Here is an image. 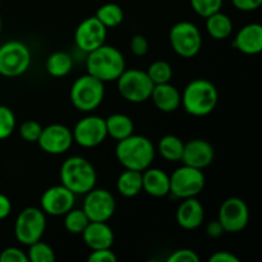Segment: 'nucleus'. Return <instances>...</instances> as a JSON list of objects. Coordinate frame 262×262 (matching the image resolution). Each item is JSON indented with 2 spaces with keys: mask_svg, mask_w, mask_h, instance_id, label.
Listing matches in <instances>:
<instances>
[{
  "mask_svg": "<svg viewBox=\"0 0 262 262\" xmlns=\"http://www.w3.org/2000/svg\"><path fill=\"white\" fill-rule=\"evenodd\" d=\"M10 211H12V202L5 194L0 193V220L9 216Z\"/></svg>",
  "mask_w": 262,
  "mask_h": 262,
  "instance_id": "42",
  "label": "nucleus"
},
{
  "mask_svg": "<svg viewBox=\"0 0 262 262\" xmlns=\"http://www.w3.org/2000/svg\"><path fill=\"white\" fill-rule=\"evenodd\" d=\"M169 41L173 50L182 58H193L202 48V36L199 27L188 20H182L171 27Z\"/></svg>",
  "mask_w": 262,
  "mask_h": 262,
  "instance_id": "9",
  "label": "nucleus"
},
{
  "mask_svg": "<svg viewBox=\"0 0 262 262\" xmlns=\"http://www.w3.org/2000/svg\"><path fill=\"white\" fill-rule=\"evenodd\" d=\"M42 127L36 120H26L19 125V136L26 142H37Z\"/></svg>",
  "mask_w": 262,
  "mask_h": 262,
  "instance_id": "34",
  "label": "nucleus"
},
{
  "mask_svg": "<svg viewBox=\"0 0 262 262\" xmlns=\"http://www.w3.org/2000/svg\"><path fill=\"white\" fill-rule=\"evenodd\" d=\"M28 247H30V250H28V253H27L28 261L31 262L55 261V252H54V250L49 245L41 242V239L37 241V242L32 243V245H30Z\"/></svg>",
  "mask_w": 262,
  "mask_h": 262,
  "instance_id": "31",
  "label": "nucleus"
},
{
  "mask_svg": "<svg viewBox=\"0 0 262 262\" xmlns=\"http://www.w3.org/2000/svg\"><path fill=\"white\" fill-rule=\"evenodd\" d=\"M41 150L50 155H60L67 152L73 143V135L69 128L63 124H50L42 128L37 140Z\"/></svg>",
  "mask_w": 262,
  "mask_h": 262,
  "instance_id": "16",
  "label": "nucleus"
},
{
  "mask_svg": "<svg viewBox=\"0 0 262 262\" xmlns=\"http://www.w3.org/2000/svg\"><path fill=\"white\" fill-rule=\"evenodd\" d=\"M15 129V115L8 106L0 105V141L9 137Z\"/></svg>",
  "mask_w": 262,
  "mask_h": 262,
  "instance_id": "32",
  "label": "nucleus"
},
{
  "mask_svg": "<svg viewBox=\"0 0 262 262\" xmlns=\"http://www.w3.org/2000/svg\"><path fill=\"white\" fill-rule=\"evenodd\" d=\"M2 28H3V23H2V17H0V33H2Z\"/></svg>",
  "mask_w": 262,
  "mask_h": 262,
  "instance_id": "43",
  "label": "nucleus"
},
{
  "mask_svg": "<svg viewBox=\"0 0 262 262\" xmlns=\"http://www.w3.org/2000/svg\"><path fill=\"white\" fill-rule=\"evenodd\" d=\"M46 229V214L38 207H26L18 214L14 235L19 243L30 246L42 238Z\"/></svg>",
  "mask_w": 262,
  "mask_h": 262,
  "instance_id": "8",
  "label": "nucleus"
},
{
  "mask_svg": "<svg viewBox=\"0 0 262 262\" xmlns=\"http://www.w3.org/2000/svg\"><path fill=\"white\" fill-rule=\"evenodd\" d=\"M142 191L152 197H164L170 193V179L164 170L147 168L142 171Z\"/></svg>",
  "mask_w": 262,
  "mask_h": 262,
  "instance_id": "22",
  "label": "nucleus"
},
{
  "mask_svg": "<svg viewBox=\"0 0 262 262\" xmlns=\"http://www.w3.org/2000/svg\"><path fill=\"white\" fill-rule=\"evenodd\" d=\"M81 235L91 251L112 248L114 242V233L106 222H90Z\"/></svg>",
  "mask_w": 262,
  "mask_h": 262,
  "instance_id": "19",
  "label": "nucleus"
},
{
  "mask_svg": "<svg viewBox=\"0 0 262 262\" xmlns=\"http://www.w3.org/2000/svg\"><path fill=\"white\" fill-rule=\"evenodd\" d=\"M86 66L87 73L105 83L117 81L125 69V59L117 48L104 43L89 53Z\"/></svg>",
  "mask_w": 262,
  "mask_h": 262,
  "instance_id": "2",
  "label": "nucleus"
},
{
  "mask_svg": "<svg viewBox=\"0 0 262 262\" xmlns=\"http://www.w3.org/2000/svg\"><path fill=\"white\" fill-rule=\"evenodd\" d=\"M224 229H223L222 224L219 223V220H214V222H210L206 227V234L210 238H219L224 234Z\"/></svg>",
  "mask_w": 262,
  "mask_h": 262,
  "instance_id": "41",
  "label": "nucleus"
},
{
  "mask_svg": "<svg viewBox=\"0 0 262 262\" xmlns=\"http://www.w3.org/2000/svg\"><path fill=\"white\" fill-rule=\"evenodd\" d=\"M117 189L124 197L137 196L142 191V171L125 169L118 177Z\"/></svg>",
  "mask_w": 262,
  "mask_h": 262,
  "instance_id": "25",
  "label": "nucleus"
},
{
  "mask_svg": "<svg viewBox=\"0 0 262 262\" xmlns=\"http://www.w3.org/2000/svg\"><path fill=\"white\" fill-rule=\"evenodd\" d=\"M107 28L96 17H89L82 20L74 33L76 45L84 53H91L99 46L104 45Z\"/></svg>",
  "mask_w": 262,
  "mask_h": 262,
  "instance_id": "15",
  "label": "nucleus"
},
{
  "mask_svg": "<svg viewBox=\"0 0 262 262\" xmlns=\"http://www.w3.org/2000/svg\"><path fill=\"white\" fill-rule=\"evenodd\" d=\"M117 81L118 90L123 99L133 104L147 101L155 86L146 71L140 69H124Z\"/></svg>",
  "mask_w": 262,
  "mask_h": 262,
  "instance_id": "6",
  "label": "nucleus"
},
{
  "mask_svg": "<svg viewBox=\"0 0 262 262\" xmlns=\"http://www.w3.org/2000/svg\"><path fill=\"white\" fill-rule=\"evenodd\" d=\"M181 105L193 117H205L215 110L219 94L212 82L197 78L189 82L181 95Z\"/></svg>",
  "mask_w": 262,
  "mask_h": 262,
  "instance_id": "3",
  "label": "nucleus"
},
{
  "mask_svg": "<svg viewBox=\"0 0 262 262\" xmlns=\"http://www.w3.org/2000/svg\"><path fill=\"white\" fill-rule=\"evenodd\" d=\"M27 253L17 247H8L0 253V262H27Z\"/></svg>",
  "mask_w": 262,
  "mask_h": 262,
  "instance_id": "35",
  "label": "nucleus"
},
{
  "mask_svg": "<svg viewBox=\"0 0 262 262\" xmlns=\"http://www.w3.org/2000/svg\"><path fill=\"white\" fill-rule=\"evenodd\" d=\"M146 73L148 74L154 84H161L170 82L173 77V68L165 60H156L147 68Z\"/></svg>",
  "mask_w": 262,
  "mask_h": 262,
  "instance_id": "30",
  "label": "nucleus"
},
{
  "mask_svg": "<svg viewBox=\"0 0 262 262\" xmlns=\"http://www.w3.org/2000/svg\"><path fill=\"white\" fill-rule=\"evenodd\" d=\"M199 255L189 248H181L171 253L168 257V262H197Z\"/></svg>",
  "mask_w": 262,
  "mask_h": 262,
  "instance_id": "36",
  "label": "nucleus"
},
{
  "mask_svg": "<svg viewBox=\"0 0 262 262\" xmlns=\"http://www.w3.org/2000/svg\"><path fill=\"white\" fill-rule=\"evenodd\" d=\"M232 3L238 10L252 12V10L258 9L261 7L262 0H232Z\"/></svg>",
  "mask_w": 262,
  "mask_h": 262,
  "instance_id": "39",
  "label": "nucleus"
},
{
  "mask_svg": "<svg viewBox=\"0 0 262 262\" xmlns=\"http://www.w3.org/2000/svg\"><path fill=\"white\" fill-rule=\"evenodd\" d=\"M115 199L104 188H92L84 197L82 210L90 222H107L114 215Z\"/></svg>",
  "mask_w": 262,
  "mask_h": 262,
  "instance_id": "13",
  "label": "nucleus"
},
{
  "mask_svg": "<svg viewBox=\"0 0 262 262\" xmlns=\"http://www.w3.org/2000/svg\"><path fill=\"white\" fill-rule=\"evenodd\" d=\"M130 51H132L136 56L146 55L148 51L147 38L143 35H140V33L133 36V37L130 38Z\"/></svg>",
  "mask_w": 262,
  "mask_h": 262,
  "instance_id": "37",
  "label": "nucleus"
},
{
  "mask_svg": "<svg viewBox=\"0 0 262 262\" xmlns=\"http://www.w3.org/2000/svg\"><path fill=\"white\" fill-rule=\"evenodd\" d=\"M217 220L225 233H239L247 227L250 210L247 204L239 197L225 200L219 209Z\"/></svg>",
  "mask_w": 262,
  "mask_h": 262,
  "instance_id": "11",
  "label": "nucleus"
},
{
  "mask_svg": "<svg viewBox=\"0 0 262 262\" xmlns=\"http://www.w3.org/2000/svg\"><path fill=\"white\" fill-rule=\"evenodd\" d=\"M177 223L186 230L197 229L205 219V210L196 197L184 199L176 212Z\"/></svg>",
  "mask_w": 262,
  "mask_h": 262,
  "instance_id": "18",
  "label": "nucleus"
},
{
  "mask_svg": "<svg viewBox=\"0 0 262 262\" xmlns=\"http://www.w3.org/2000/svg\"><path fill=\"white\" fill-rule=\"evenodd\" d=\"M72 135H73V142H77L82 147H96L101 145L107 137L105 119L96 115L82 118L74 125Z\"/></svg>",
  "mask_w": 262,
  "mask_h": 262,
  "instance_id": "12",
  "label": "nucleus"
},
{
  "mask_svg": "<svg viewBox=\"0 0 262 262\" xmlns=\"http://www.w3.org/2000/svg\"><path fill=\"white\" fill-rule=\"evenodd\" d=\"M170 179V193L178 199L196 197L205 187V176L201 169L184 165L176 169L169 176Z\"/></svg>",
  "mask_w": 262,
  "mask_h": 262,
  "instance_id": "10",
  "label": "nucleus"
},
{
  "mask_svg": "<svg viewBox=\"0 0 262 262\" xmlns=\"http://www.w3.org/2000/svg\"><path fill=\"white\" fill-rule=\"evenodd\" d=\"M0 2H2V0H0Z\"/></svg>",
  "mask_w": 262,
  "mask_h": 262,
  "instance_id": "44",
  "label": "nucleus"
},
{
  "mask_svg": "<svg viewBox=\"0 0 262 262\" xmlns=\"http://www.w3.org/2000/svg\"><path fill=\"white\" fill-rule=\"evenodd\" d=\"M76 194L63 184L53 186L46 189L41 196L40 209L50 216H63L74 207Z\"/></svg>",
  "mask_w": 262,
  "mask_h": 262,
  "instance_id": "14",
  "label": "nucleus"
},
{
  "mask_svg": "<svg viewBox=\"0 0 262 262\" xmlns=\"http://www.w3.org/2000/svg\"><path fill=\"white\" fill-rule=\"evenodd\" d=\"M158 148L163 159H165L166 161H171V163H177V161L182 160L184 142L177 136L166 135L160 140Z\"/></svg>",
  "mask_w": 262,
  "mask_h": 262,
  "instance_id": "27",
  "label": "nucleus"
},
{
  "mask_svg": "<svg viewBox=\"0 0 262 262\" xmlns=\"http://www.w3.org/2000/svg\"><path fill=\"white\" fill-rule=\"evenodd\" d=\"M89 261L92 262H115L117 256L112 248H101V250H92L90 253Z\"/></svg>",
  "mask_w": 262,
  "mask_h": 262,
  "instance_id": "38",
  "label": "nucleus"
},
{
  "mask_svg": "<svg viewBox=\"0 0 262 262\" xmlns=\"http://www.w3.org/2000/svg\"><path fill=\"white\" fill-rule=\"evenodd\" d=\"M234 46L241 53L255 55L262 50V26L260 23H248L239 30L234 40Z\"/></svg>",
  "mask_w": 262,
  "mask_h": 262,
  "instance_id": "20",
  "label": "nucleus"
},
{
  "mask_svg": "<svg viewBox=\"0 0 262 262\" xmlns=\"http://www.w3.org/2000/svg\"><path fill=\"white\" fill-rule=\"evenodd\" d=\"M95 17L102 23L106 28L118 27L124 19V13L123 9L115 3H107V4L101 5L97 9Z\"/></svg>",
  "mask_w": 262,
  "mask_h": 262,
  "instance_id": "28",
  "label": "nucleus"
},
{
  "mask_svg": "<svg viewBox=\"0 0 262 262\" xmlns=\"http://www.w3.org/2000/svg\"><path fill=\"white\" fill-rule=\"evenodd\" d=\"M104 96V82L89 73L76 79L71 87V101L79 112H94L101 105Z\"/></svg>",
  "mask_w": 262,
  "mask_h": 262,
  "instance_id": "5",
  "label": "nucleus"
},
{
  "mask_svg": "<svg viewBox=\"0 0 262 262\" xmlns=\"http://www.w3.org/2000/svg\"><path fill=\"white\" fill-rule=\"evenodd\" d=\"M223 2L224 0H191V5L197 14L206 18L219 12L223 7Z\"/></svg>",
  "mask_w": 262,
  "mask_h": 262,
  "instance_id": "33",
  "label": "nucleus"
},
{
  "mask_svg": "<svg viewBox=\"0 0 262 262\" xmlns=\"http://www.w3.org/2000/svg\"><path fill=\"white\" fill-rule=\"evenodd\" d=\"M105 125H106L107 136H110L115 141L124 140L135 132V124L132 119L128 115L120 114V113L109 115L105 119Z\"/></svg>",
  "mask_w": 262,
  "mask_h": 262,
  "instance_id": "23",
  "label": "nucleus"
},
{
  "mask_svg": "<svg viewBox=\"0 0 262 262\" xmlns=\"http://www.w3.org/2000/svg\"><path fill=\"white\" fill-rule=\"evenodd\" d=\"M215 150L210 142L201 138H194L184 143L182 163L196 169H205L214 161Z\"/></svg>",
  "mask_w": 262,
  "mask_h": 262,
  "instance_id": "17",
  "label": "nucleus"
},
{
  "mask_svg": "<svg viewBox=\"0 0 262 262\" xmlns=\"http://www.w3.org/2000/svg\"><path fill=\"white\" fill-rule=\"evenodd\" d=\"M150 99L152 100L155 106L160 112L173 113L181 106L182 97L178 89L170 84V82H168V83L155 84Z\"/></svg>",
  "mask_w": 262,
  "mask_h": 262,
  "instance_id": "21",
  "label": "nucleus"
},
{
  "mask_svg": "<svg viewBox=\"0 0 262 262\" xmlns=\"http://www.w3.org/2000/svg\"><path fill=\"white\" fill-rule=\"evenodd\" d=\"M210 262H239V258L228 251H217L210 256Z\"/></svg>",
  "mask_w": 262,
  "mask_h": 262,
  "instance_id": "40",
  "label": "nucleus"
},
{
  "mask_svg": "<svg viewBox=\"0 0 262 262\" xmlns=\"http://www.w3.org/2000/svg\"><path fill=\"white\" fill-rule=\"evenodd\" d=\"M64 216V228L72 234H82L90 223L89 217L82 209H72Z\"/></svg>",
  "mask_w": 262,
  "mask_h": 262,
  "instance_id": "29",
  "label": "nucleus"
},
{
  "mask_svg": "<svg viewBox=\"0 0 262 262\" xmlns=\"http://www.w3.org/2000/svg\"><path fill=\"white\" fill-rule=\"evenodd\" d=\"M115 156L125 169L143 171L150 168L155 159V147L145 136L130 135L118 141Z\"/></svg>",
  "mask_w": 262,
  "mask_h": 262,
  "instance_id": "1",
  "label": "nucleus"
},
{
  "mask_svg": "<svg viewBox=\"0 0 262 262\" xmlns=\"http://www.w3.org/2000/svg\"><path fill=\"white\" fill-rule=\"evenodd\" d=\"M60 181L74 194H86L96 186L97 174L87 159L71 156L61 164Z\"/></svg>",
  "mask_w": 262,
  "mask_h": 262,
  "instance_id": "4",
  "label": "nucleus"
},
{
  "mask_svg": "<svg viewBox=\"0 0 262 262\" xmlns=\"http://www.w3.org/2000/svg\"><path fill=\"white\" fill-rule=\"evenodd\" d=\"M207 33L215 40H225L233 32V22L227 14L219 12L206 17Z\"/></svg>",
  "mask_w": 262,
  "mask_h": 262,
  "instance_id": "24",
  "label": "nucleus"
},
{
  "mask_svg": "<svg viewBox=\"0 0 262 262\" xmlns=\"http://www.w3.org/2000/svg\"><path fill=\"white\" fill-rule=\"evenodd\" d=\"M46 72L51 77H64L73 68V60L68 53L64 51H55L48 58L45 64Z\"/></svg>",
  "mask_w": 262,
  "mask_h": 262,
  "instance_id": "26",
  "label": "nucleus"
},
{
  "mask_svg": "<svg viewBox=\"0 0 262 262\" xmlns=\"http://www.w3.org/2000/svg\"><path fill=\"white\" fill-rule=\"evenodd\" d=\"M31 66V51L26 43L12 40L0 46V74L8 78L22 76Z\"/></svg>",
  "mask_w": 262,
  "mask_h": 262,
  "instance_id": "7",
  "label": "nucleus"
}]
</instances>
